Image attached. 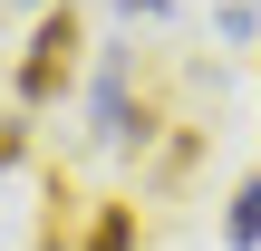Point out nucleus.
Instances as JSON below:
<instances>
[{
    "mask_svg": "<svg viewBox=\"0 0 261 251\" xmlns=\"http://www.w3.org/2000/svg\"><path fill=\"white\" fill-rule=\"evenodd\" d=\"M77 58H87V19H77V0H58L39 29H29V48H19V106H58L68 87H77Z\"/></svg>",
    "mask_w": 261,
    "mask_h": 251,
    "instance_id": "1",
    "label": "nucleus"
},
{
    "mask_svg": "<svg viewBox=\"0 0 261 251\" xmlns=\"http://www.w3.org/2000/svg\"><path fill=\"white\" fill-rule=\"evenodd\" d=\"M77 242V193L68 184H48V203H39V232H29V251H68Z\"/></svg>",
    "mask_w": 261,
    "mask_h": 251,
    "instance_id": "2",
    "label": "nucleus"
},
{
    "mask_svg": "<svg viewBox=\"0 0 261 251\" xmlns=\"http://www.w3.org/2000/svg\"><path fill=\"white\" fill-rule=\"evenodd\" d=\"M223 242H232V251L261 242V174H242V184H232V203H223Z\"/></svg>",
    "mask_w": 261,
    "mask_h": 251,
    "instance_id": "3",
    "label": "nucleus"
},
{
    "mask_svg": "<svg viewBox=\"0 0 261 251\" xmlns=\"http://www.w3.org/2000/svg\"><path fill=\"white\" fill-rule=\"evenodd\" d=\"M87 251H136V203H97V222H87Z\"/></svg>",
    "mask_w": 261,
    "mask_h": 251,
    "instance_id": "4",
    "label": "nucleus"
},
{
    "mask_svg": "<svg viewBox=\"0 0 261 251\" xmlns=\"http://www.w3.org/2000/svg\"><path fill=\"white\" fill-rule=\"evenodd\" d=\"M10 164H29V126H19V116L0 106V174H10Z\"/></svg>",
    "mask_w": 261,
    "mask_h": 251,
    "instance_id": "5",
    "label": "nucleus"
},
{
    "mask_svg": "<svg viewBox=\"0 0 261 251\" xmlns=\"http://www.w3.org/2000/svg\"><path fill=\"white\" fill-rule=\"evenodd\" d=\"M116 10H126V19H155V10H165V0H116Z\"/></svg>",
    "mask_w": 261,
    "mask_h": 251,
    "instance_id": "6",
    "label": "nucleus"
}]
</instances>
